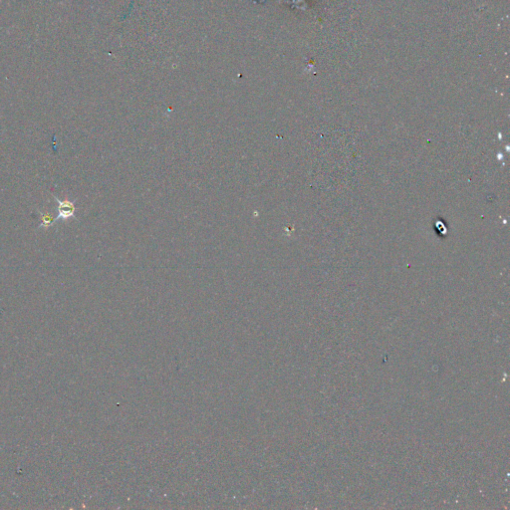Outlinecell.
I'll return each instance as SVG.
<instances>
[{
    "label": "cell",
    "instance_id": "1",
    "mask_svg": "<svg viewBox=\"0 0 510 510\" xmlns=\"http://www.w3.org/2000/svg\"><path fill=\"white\" fill-rule=\"evenodd\" d=\"M55 200L57 201V210H58V216L56 217V220L57 219H63V220H68L69 218L71 217H74L75 216V212H76V207H75V204L74 202L70 201V200H64V201H61L59 200L57 197H55Z\"/></svg>",
    "mask_w": 510,
    "mask_h": 510
},
{
    "label": "cell",
    "instance_id": "2",
    "mask_svg": "<svg viewBox=\"0 0 510 510\" xmlns=\"http://www.w3.org/2000/svg\"><path fill=\"white\" fill-rule=\"evenodd\" d=\"M40 215H41V227H44V228H47L49 226H51L54 221L56 220V218H54L51 214H48V213H42L40 212Z\"/></svg>",
    "mask_w": 510,
    "mask_h": 510
}]
</instances>
